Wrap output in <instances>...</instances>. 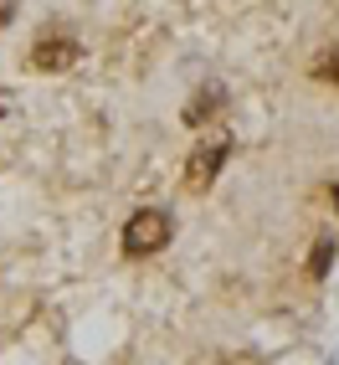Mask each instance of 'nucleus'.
I'll return each instance as SVG.
<instances>
[{
	"mask_svg": "<svg viewBox=\"0 0 339 365\" xmlns=\"http://www.w3.org/2000/svg\"><path fill=\"white\" fill-rule=\"evenodd\" d=\"M170 237H175V222H170V211L160 206H144L129 216V227H124V252L129 257H155L170 247Z\"/></svg>",
	"mask_w": 339,
	"mask_h": 365,
	"instance_id": "1",
	"label": "nucleus"
},
{
	"mask_svg": "<svg viewBox=\"0 0 339 365\" xmlns=\"http://www.w3.org/2000/svg\"><path fill=\"white\" fill-rule=\"evenodd\" d=\"M226 155H231V139L226 134L201 139L196 150L185 155V190H211L216 175H221V165H226Z\"/></svg>",
	"mask_w": 339,
	"mask_h": 365,
	"instance_id": "2",
	"label": "nucleus"
},
{
	"mask_svg": "<svg viewBox=\"0 0 339 365\" xmlns=\"http://www.w3.org/2000/svg\"><path fill=\"white\" fill-rule=\"evenodd\" d=\"M83 62V46L78 36H46L31 46V72H67V67H78Z\"/></svg>",
	"mask_w": 339,
	"mask_h": 365,
	"instance_id": "3",
	"label": "nucleus"
},
{
	"mask_svg": "<svg viewBox=\"0 0 339 365\" xmlns=\"http://www.w3.org/2000/svg\"><path fill=\"white\" fill-rule=\"evenodd\" d=\"M221 103H226V93H221V83H211V88H201L196 98L185 103V124H190V129H196V124H206V118H211L216 108H221Z\"/></svg>",
	"mask_w": 339,
	"mask_h": 365,
	"instance_id": "4",
	"label": "nucleus"
},
{
	"mask_svg": "<svg viewBox=\"0 0 339 365\" xmlns=\"http://www.w3.org/2000/svg\"><path fill=\"white\" fill-rule=\"evenodd\" d=\"M329 262H334V232H324L319 242H313V252H308V278H324Z\"/></svg>",
	"mask_w": 339,
	"mask_h": 365,
	"instance_id": "5",
	"label": "nucleus"
},
{
	"mask_svg": "<svg viewBox=\"0 0 339 365\" xmlns=\"http://www.w3.org/2000/svg\"><path fill=\"white\" fill-rule=\"evenodd\" d=\"M313 72H319L324 83H339V46H334V52H319V57H313Z\"/></svg>",
	"mask_w": 339,
	"mask_h": 365,
	"instance_id": "6",
	"label": "nucleus"
},
{
	"mask_svg": "<svg viewBox=\"0 0 339 365\" xmlns=\"http://www.w3.org/2000/svg\"><path fill=\"white\" fill-rule=\"evenodd\" d=\"M226 365H268V360H262V355H231Z\"/></svg>",
	"mask_w": 339,
	"mask_h": 365,
	"instance_id": "7",
	"label": "nucleus"
},
{
	"mask_svg": "<svg viewBox=\"0 0 339 365\" xmlns=\"http://www.w3.org/2000/svg\"><path fill=\"white\" fill-rule=\"evenodd\" d=\"M16 16V6H11V0H6V6H0V26H6V21Z\"/></svg>",
	"mask_w": 339,
	"mask_h": 365,
	"instance_id": "8",
	"label": "nucleus"
},
{
	"mask_svg": "<svg viewBox=\"0 0 339 365\" xmlns=\"http://www.w3.org/2000/svg\"><path fill=\"white\" fill-rule=\"evenodd\" d=\"M334 211H339V185H334Z\"/></svg>",
	"mask_w": 339,
	"mask_h": 365,
	"instance_id": "9",
	"label": "nucleus"
},
{
	"mask_svg": "<svg viewBox=\"0 0 339 365\" xmlns=\"http://www.w3.org/2000/svg\"><path fill=\"white\" fill-rule=\"evenodd\" d=\"M67 365H83V360H67Z\"/></svg>",
	"mask_w": 339,
	"mask_h": 365,
	"instance_id": "10",
	"label": "nucleus"
}]
</instances>
